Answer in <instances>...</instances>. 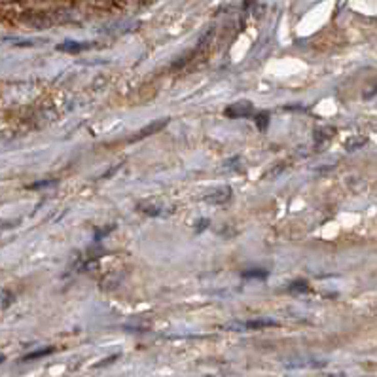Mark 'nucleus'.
<instances>
[{
  "label": "nucleus",
  "mask_w": 377,
  "mask_h": 377,
  "mask_svg": "<svg viewBox=\"0 0 377 377\" xmlns=\"http://www.w3.org/2000/svg\"><path fill=\"white\" fill-rule=\"evenodd\" d=\"M279 322L273 319H250L243 322H233L228 324V330H237V332H245V330H263V328H277Z\"/></svg>",
  "instance_id": "f257e3e1"
},
{
  "label": "nucleus",
  "mask_w": 377,
  "mask_h": 377,
  "mask_svg": "<svg viewBox=\"0 0 377 377\" xmlns=\"http://www.w3.org/2000/svg\"><path fill=\"white\" fill-rule=\"evenodd\" d=\"M254 112V106H252V102H235V104H231L228 108L224 110L226 118H231V120H237V118H247Z\"/></svg>",
  "instance_id": "f03ea898"
},
{
  "label": "nucleus",
  "mask_w": 377,
  "mask_h": 377,
  "mask_svg": "<svg viewBox=\"0 0 377 377\" xmlns=\"http://www.w3.org/2000/svg\"><path fill=\"white\" fill-rule=\"evenodd\" d=\"M231 195H233V190L228 188V186H224V188H218L214 192L207 193V195H205V201L211 205H226L231 199Z\"/></svg>",
  "instance_id": "7ed1b4c3"
},
{
  "label": "nucleus",
  "mask_w": 377,
  "mask_h": 377,
  "mask_svg": "<svg viewBox=\"0 0 377 377\" xmlns=\"http://www.w3.org/2000/svg\"><path fill=\"white\" fill-rule=\"evenodd\" d=\"M167 122H169V120H165V118H163V120H160V122H152V123H150V125H146V127H142L141 131H137V135H135L133 139H131V142L141 141V139H146V137H150V135L160 133L161 129H163V127H165V125H167Z\"/></svg>",
  "instance_id": "20e7f679"
},
{
  "label": "nucleus",
  "mask_w": 377,
  "mask_h": 377,
  "mask_svg": "<svg viewBox=\"0 0 377 377\" xmlns=\"http://www.w3.org/2000/svg\"><path fill=\"white\" fill-rule=\"evenodd\" d=\"M91 48H93L91 42H76V40H66L57 46V50L64 51V53H80V51L91 50Z\"/></svg>",
  "instance_id": "39448f33"
},
{
  "label": "nucleus",
  "mask_w": 377,
  "mask_h": 377,
  "mask_svg": "<svg viewBox=\"0 0 377 377\" xmlns=\"http://www.w3.org/2000/svg\"><path fill=\"white\" fill-rule=\"evenodd\" d=\"M334 135H336V129L334 127H319V129H315V133H313V141L315 144L319 146V144H324V142H328L330 139H332Z\"/></svg>",
  "instance_id": "423d86ee"
},
{
  "label": "nucleus",
  "mask_w": 377,
  "mask_h": 377,
  "mask_svg": "<svg viewBox=\"0 0 377 377\" xmlns=\"http://www.w3.org/2000/svg\"><path fill=\"white\" fill-rule=\"evenodd\" d=\"M53 351H55L53 347H44V349H38V351H32V352H29V354H25V357H23V362H29V360H36V358L48 357V354H51Z\"/></svg>",
  "instance_id": "0eeeda50"
},
{
  "label": "nucleus",
  "mask_w": 377,
  "mask_h": 377,
  "mask_svg": "<svg viewBox=\"0 0 377 377\" xmlns=\"http://www.w3.org/2000/svg\"><path fill=\"white\" fill-rule=\"evenodd\" d=\"M268 275V269H247V271H243L245 279H265Z\"/></svg>",
  "instance_id": "6e6552de"
},
{
  "label": "nucleus",
  "mask_w": 377,
  "mask_h": 377,
  "mask_svg": "<svg viewBox=\"0 0 377 377\" xmlns=\"http://www.w3.org/2000/svg\"><path fill=\"white\" fill-rule=\"evenodd\" d=\"M288 290H290V292L303 294V292H307V290H309V284H307V281H301V279H298V281H292L290 284H288Z\"/></svg>",
  "instance_id": "1a4fd4ad"
},
{
  "label": "nucleus",
  "mask_w": 377,
  "mask_h": 377,
  "mask_svg": "<svg viewBox=\"0 0 377 377\" xmlns=\"http://www.w3.org/2000/svg\"><path fill=\"white\" fill-rule=\"evenodd\" d=\"M366 142H368V139H366V137H360V139H358V137H354V139H351V141L347 142L345 148L349 150V152H352V150H358L360 146H364Z\"/></svg>",
  "instance_id": "9d476101"
},
{
  "label": "nucleus",
  "mask_w": 377,
  "mask_h": 377,
  "mask_svg": "<svg viewBox=\"0 0 377 377\" xmlns=\"http://www.w3.org/2000/svg\"><path fill=\"white\" fill-rule=\"evenodd\" d=\"M256 125H258V129L260 131H265L269 125V114L268 112H262V114L256 116Z\"/></svg>",
  "instance_id": "9b49d317"
},
{
  "label": "nucleus",
  "mask_w": 377,
  "mask_h": 377,
  "mask_svg": "<svg viewBox=\"0 0 377 377\" xmlns=\"http://www.w3.org/2000/svg\"><path fill=\"white\" fill-rule=\"evenodd\" d=\"M139 211H142L144 214H152V216H156V214H161V207H153V205H139Z\"/></svg>",
  "instance_id": "f8f14e48"
},
{
  "label": "nucleus",
  "mask_w": 377,
  "mask_h": 377,
  "mask_svg": "<svg viewBox=\"0 0 377 377\" xmlns=\"http://www.w3.org/2000/svg\"><path fill=\"white\" fill-rule=\"evenodd\" d=\"M50 184H55V180H44V182H36V184H31L29 188H31V190H38V188H44V186H50Z\"/></svg>",
  "instance_id": "ddd939ff"
},
{
  "label": "nucleus",
  "mask_w": 377,
  "mask_h": 377,
  "mask_svg": "<svg viewBox=\"0 0 377 377\" xmlns=\"http://www.w3.org/2000/svg\"><path fill=\"white\" fill-rule=\"evenodd\" d=\"M116 358H120V354H112L110 358H104L102 362H99V364H97V368H102V366H106V364H112Z\"/></svg>",
  "instance_id": "4468645a"
},
{
  "label": "nucleus",
  "mask_w": 377,
  "mask_h": 377,
  "mask_svg": "<svg viewBox=\"0 0 377 377\" xmlns=\"http://www.w3.org/2000/svg\"><path fill=\"white\" fill-rule=\"evenodd\" d=\"M207 224H209V220H201V222H197V230H205Z\"/></svg>",
  "instance_id": "2eb2a0df"
},
{
  "label": "nucleus",
  "mask_w": 377,
  "mask_h": 377,
  "mask_svg": "<svg viewBox=\"0 0 377 377\" xmlns=\"http://www.w3.org/2000/svg\"><path fill=\"white\" fill-rule=\"evenodd\" d=\"M2 362H4V357H2V354H0V364H2Z\"/></svg>",
  "instance_id": "dca6fc26"
}]
</instances>
